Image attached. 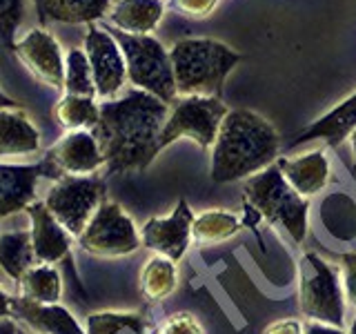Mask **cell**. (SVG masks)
<instances>
[{"label": "cell", "mask_w": 356, "mask_h": 334, "mask_svg": "<svg viewBox=\"0 0 356 334\" xmlns=\"http://www.w3.org/2000/svg\"><path fill=\"white\" fill-rule=\"evenodd\" d=\"M192 225H194V212L185 198L178 200V205L170 216L149 218L140 228V245L147 250L167 256L174 263L181 261L185 252L192 245Z\"/></svg>", "instance_id": "cell-11"}, {"label": "cell", "mask_w": 356, "mask_h": 334, "mask_svg": "<svg viewBox=\"0 0 356 334\" xmlns=\"http://www.w3.org/2000/svg\"><path fill=\"white\" fill-rule=\"evenodd\" d=\"M40 148L38 129L22 109H0V156L31 154Z\"/></svg>", "instance_id": "cell-21"}, {"label": "cell", "mask_w": 356, "mask_h": 334, "mask_svg": "<svg viewBox=\"0 0 356 334\" xmlns=\"http://www.w3.org/2000/svg\"><path fill=\"white\" fill-rule=\"evenodd\" d=\"M14 51L20 63L27 65V70L49 87H63L65 85V61L60 45L49 31L44 29H31L27 36H22L14 45Z\"/></svg>", "instance_id": "cell-12"}, {"label": "cell", "mask_w": 356, "mask_h": 334, "mask_svg": "<svg viewBox=\"0 0 356 334\" xmlns=\"http://www.w3.org/2000/svg\"><path fill=\"white\" fill-rule=\"evenodd\" d=\"M154 334H205V332L194 315H189V312H176V315L167 317L154 330Z\"/></svg>", "instance_id": "cell-30"}, {"label": "cell", "mask_w": 356, "mask_h": 334, "mask_svg": "<svg viewBox=\"0 0 356 334\" xmlns=\"http://www.w3.org/2000/svg\"><path fill=\"white\" fill-rule=\"evenodd\" d=\"M11 312H14V299L7 296L3 289H0V319H7Z\"/></svg>", "instance_id": "cell-35"}, {"label": "cell", "mask_w": 356, "mask_h": 334, "mask_svg": "<svg viewBox=\"0 0 356 334\" xmlns=\"http://www.w3.org/2000/svg\"><path fill=\"white\" fill-rule=\"evenodd\" d=\"M276 165H278V170L283 172L285 181L305 198L323 192V189L327 187L330 176H332L330 161L323 150L292 156V159L283 156V159L276 161Z\"/></svg>", "instance_id": "cell-17"}, {"label": "cell", "mask_w": 356, "mask_h": 334, "mask_svg": "<svg viewBox=\"0 0 356 334\" xmlns=\"http://www.w3.org/2000/svg\"><path fill=\"white\" fill-rule=\"evenodd\" d=\"M176 92L181 96H222V85L243 56L214 38H183L170 49Z\"/></svg>", "instance_id": "cell-3"}, {"label": "cell", "mask_w": 356, "mask_h": 334, "mask_svg": "<svg viewBox=\"0 0 356 334\" xmlns=\"http://www.w3.org/2000/svg\"><path fill=\"white\" fill-rule=\"evenodd\" d=\"M103 200L105 183L98 176H63L42 203L72 237H81Z\"/></svg>", "instance_id": "cell-8"}, {"label": "cell", "mask_w": 356, "mask_h": 334, "mask_svg": "<svg viewBox=\"0 0 356 334\" xmlns=\"http://www.w3.org/2000/svg\"><path fill=\"white\" fill-rule=\"evenodd\" d=\"M33 5L42 25L47 22L94 25L109 11L111 0H33Z\"/></svg>", "instance_id": "cell-18"}, {"label": "cell", "mask_w": 356, "mask_h": 334, "mask_svg": "<svg viewBox=\"0 0 356 334\" xmlns=\"http://www.w3.org/2000/svg\"><path fill=\"white\" fill-rule=\"evenodd\" d=\"M116 38L118 47L125 56L127 65V78L129 83L163 100L165 105H172L178 92L174 83V70L170 61V51H167L161 40L154 36H134L118 29L109 31Z\"/></svg>", "instance_id": "cell-6"}, {"label": "cell", "mask_w": 356, "mask_h": 334, "mask_svg": "<svg viewBox=\"0 0 356 334\" xmlns=\"http://www.w3.org/2000/svg\"><path fill=\"white\" fill-rule=\"evenodd\" d=\"M0 109H18V103L14 98L5 96L3 92H0Z\"/></svg>", "instance_id": "cell-37"}, {"label": "cell", "mask_w": 356, "mask_h": 334, "mask_svg": "<svg viewBox=\"0 0 356 334\" xmlns=\"http://www.w3.org/2000/svg\"><path fill=\"white\" fill-rule=\"evenodd\" d=\"M0 334H18L16 323L11 319H0Z\"/></svg>", "instance_id": "cell-36"}, {"label": "cell", "mask_w": 356, "mask_h": 334, "mask_svg": "<svg viewBox=\"0 0 356 334\" xmlns=\"http://www.w3.org/2000/svg\"><path fill=\"white\" fill-rule=\"evenodd\" d=\"M265 334H305V326L298 319H278L265 328Z\"/></svg>", "instance_id": "cell-33"}, {"label": "cell", "mask_w": 356, "mask_h": 334, "mask_svg": "<svg viewBox=\"0 0 356 334\" xmlns=\"http://www.w3.org/2000/svg\"><path fill=\"white\" fill-rule=\"evenodd\" d=\"M341 283L345 301L356 308V252L341 256Z\"/></svg>", "instance_id": "cell-32"}, {"label": "cell", "mask_w": 356, "mask_h": 334, "mask_svg": "<svg viewBox=\"0 0 356 334\" xmlns=\"http://www.w3.org/2000/svg\"><path fill=\"white\" fill-rule=\"evenodd\" d=\"M40 176L58 178L44 161L40 165H0V218L27 209L33 203Z\"/></svg>", "instance_id": "cell-14"}, {"label": "cell", "mask_w": 356, "mask_h": 334, "mask_svg": "<svg viewBox=\"0 0 356 334\" xmlns=\"http://www.w3.org/2000/svg\"><path fill=\"white\" fill-rule=\"evenodd\" d=\"M163 132L159 136V150H165L178 138H192L203 150L211 148L218 136L220 122L227 116V105L216 96H181L172 103Z\"/></svg>", "instance_id": "cell-7"}, {"label": "cell", "mask_w": 356, "mask_h": 334, "mask_svg": "<svg viewBox=\"0 0 356 334\" xmlns=\"http://www.w3.org/2000/svg\"><path fill=\"white\" fill-rule=\"evenodd\" d=\"M348 334H356V317H354V321H352V326H350V332Z\"/></svg>", "instance_id": "cell-39"}, {"label": "cell", "mask_w": 356, "mask_h": 334, "mask_svg": "<svg viewBox=\"0 0 356 334\" xmlns=\"http://www.w3.org/2000/svg\"><path fill=\"white\" fill-rule=\"evenodd\" d=\"M174 11L187 18H207L214 14L218 0H170Z\"/></svg>", "instance_id": "cell-31"}, {"label": "cell", "mask_w": 356, "mask_h": 334, "mask_svg": "<svg viewBox=\"0 0 356 334\" xmlns=\"http://www.w3.org/2000/svg\"><path fill=\"white\" fill-rule=\"evenodd\" d=\"M87 334H147V319L138 312H94L87 317Z\"/></svg>", "instance_id": "cell-27"}, {"label": "cell", "mask_w": 356, "mask_h": 334, "mask_svg": "<svg viewBox=\"0 0 356 334\" xmlns=\"http://www.w3.org/2000/svg\"><path fill=\"white\" fill-rule=\"evenodd\" d=\"M356 129V92L345 100L330 109L325 116H321L305 129H300L296 136L287 143V150L300 148V145L312 141H325L330 148H339V145L350 138V134Z\"/></svg>", "instance_id": "cell-15"}, {"label": "cell", "mask_w": 356, "mask_h": 334, "mask_svg": "<svg viewBox=\"0 0 356 334\" xmlns=\"http://www.w3.org/2000/svg\"><path fill=\"white\" fill-rule=\"evenodd\" d=\"M345 294L341 272L316 252H305L298 263V308L307 321L343 328Z\"/></svg>", "instance_id": "cell-5"}, {"label": "cell", "mask_w": 356, "mask_h": 334, "mask_svg": "<svg viewBox=\"0 0 356 334\" xmlns=\"http://www.w3.org/2000/svg\"><path fill=\"white\" fill-rule=\"evenodd\" d=\"M25 16V0H0V40L5 47L14 49V36Z\"/></svg>", "instance_id": "cell-29"}, {"label": "cell", "mask_w": 356, "mask_h": 334, "mask_svg": "<svg viewBox=\"0 0 356 334\" xmlns=\"http://www.w3.org/2000/svg\"><path fill=\"white\" fill-rule=\"evenodd\" d=\"M81 248L94 256H127L140 248V234L129 214L114 200H103L85 232L78 237Z\"/></svg>", "instance_id": "cell-9"}, {"label": "cell", "mask_w": 356, "mask_h": 334, "mask_svg": "<svg viewBox=\"0 0 356 334\" xmlns=\"http://www.w3.org/2000/svg\"><path fill=\"white\" fill-rule=\"evenodd\" d=\"M281 152L278 132L252 109H229L211 145V181L234 183L263 172Z\"/></svg>", "instance_id": "cell-2"}, {"label": "cell", "mask_w": 356, "mask_h": 334, "mask_svg": "<svg viewBox=\"0 0 356 334\" xmlns=\"http://www.w3.org/2000/svg\"><path fill=\"white\" fill-rule=\"evenodd\" d=\"M245 198L259 214L272 225H281L292 241L303 243L307 237L309 200L300 196L296 189L285 181L278 165L265 167L263 172L250 176L245 181Z\"/></svg>", "instance_id": "cell-4"}, {"label": "cell", "mask_w": 356, "mask_h": 334, "mask_svg": "<svg viewBox=\"0 0 356 334\" xmlns=\"http://www.w3.org/2000/svg\"><path fill=\"white\" fill-rule=\"evenodd\" d=\"M109 9V20L118 31L147 36L163 20L165 3L163 0H116Z\"/></svg>", "instance_id": "cell-20"}, {"label": "cell", "mask_w": 356, "mask_h": 334, "mask_svg": "<svg viewBox=\"0 0 356 334\" xmlns=\"http://www.w3.org/2000/svg\"><path fill=\"white\" fill-rule=\"evenodd\" d=\"M33 245H31V232H7L0 234V267L11 276L20 281L31 261H33Z\"/></svg>", "instance_id": "cell-24"}, {"label": "cell", "mask_w": 356, "mask_h": 334, "mask_svg": "<svg viewBox=\"0 0 356 334\" xmlns=\"http://www.w3.org/2000/svg\"><path fill=\"white\" fill-rule=\"evenodd\" d=\"M170 116V105L143 89L100 103L98 125L92 129L107 174L145 172L159 156V136Z\"/></svg>", "instance_id": "cell-1"}, {"label": "cell", "mask_w": 356, "mask_h": 334, "mask_svg": "<svg viewBox=\"0 0 356 334\" xmlns=\"http://www.w3.org/2000/svg\"><path fill=\"white\" fill-rule=\"evenodd\" d=\"M14 312L40 334H87L70 312L56 303H36L20 296L14 299Z\"/></svg>", "instance_id": "cell-19"}, {"label": "cell", "mask_w": 356, "mask_h": 334, "mask_svg": "<svg viewBox=\"0 0 356 334\" xmlns=\"http://www.w3.org/2000/svg\"><path fill=\"white\" fill-rule=\"evenodd\" d=\"M350 143H352V150H354V167H356V129L350 134Z\"/></svg>", "instance_id": "cell-38"}, {"label": "cell", "mask_w": 356, "mask_h": 334, "mask_svg": "<svg viewBox=\"0 0 356 334\" xmlns=\"http://www.w3.org/2000/svg\"><path fill=\"white\" fill-rule=\"evenodd\" d=\"M65 92L70 96H96L92 67H89L85 49H72L65 58Z\"/></svg>", "instance_id": "cell-28"}, {"label": "cell", "mask_w": 356, "mask_h": 334, "mask_svg": "<svg viewBox=\"0 0 356 334\" xmlns=\"http://www.w3.org/2000/svg\"><path fill=\"white\" fill-rule=\"evenodd\" d=\"M44 163L51 165V170L58 176H81L92 174L100 165H105L103 154H100L98 141L92 132H70L60 138L44 156Z\"/></svg>", "instance_id": "cell-13"}, {"label": "cell", "mask_w": 356, "mask_h": 334, "mask_svg": "<svg viewBox=\"0 0 356 334\" xmlns=\"http://www.w3.org/2000/svg\"><path fill=\"white\" fill-rule=\"evenodd\" d=\"M85 54L92 67L96 96L111 100L127 81V65L116 38L103 27L89 25L85 33Z\"/></svg>", "instance_id": "cell-10"}, {"label": "cell", "mask_w": 356, "mask_h": 334, "mask_svg": "<svg viewBox=\"0 0 356 334\" xmlns=\"http://www.w3.org/2000/svg\"><path fill=\"white\" fill-rule=\"evenodd\" d=\"M22 296L36 303H56L63 294V281L56 267L49 263L31 265L20 278Z\"/></svg>", "instance_id": "cell-25"}, {"label": "cell", "mask_w": 356, "mask_h": 334, "mask_svg": "<svg viewBox=\"0 0 356 334\" xmlns=\"http://www.w3.org/2000/svg\"><path fill=\"white\" fill-rule=\"evenodd\" d=\"M241 218L227 209H207L194 216L192 241L198 245H216L234 239L241 232Z\"/></svg>", "instance_id": "cell-22"}, {"label": "cell", "mask_w": 356, "mask_h": 334, "mask_svg": "<svg viewBox=\"0 0 356 334\" xmlns=\"http://www.w3.org/2000/svg\"><path fill=\"white\" fill-rule=\"evenodd\" d=\"M140 294L147 301H163L170 296L178 285L176 263L167 256H154L140 270Z\"/></svg>", "instance_id": "cell-23"}, {"label": "cell", "mask_w": 356, "mask_h": 334, "mask_svg": "<svg viewBox=\"0 0 356 334\" xmlns=\"http://www.w3.org/2000/svg\"><path fill=\"white\" fill-rule=\"evenodd\" d=\"M305 334H348V332L343 328H334V326H325V323L309 321L305 326Z\"/></svg>", "instance_id": "cell-34"}, {"label": "cell", "mask_w": 356, "mask_h": 334, "mask_svg": "<svg viewBox=\"0 0 356 334\" xmlns=\"http://www.w3.org/2000/svg\"><path fill=\"white\" fill-rule=\"evenodd\" d=\"M54 116L65 129H94L100 118V105L94 103V98L65 94V98L54 107Z\"/></svg>", "instance_id": "cell-26"}, {"label": "cell", "mask_w": 356, "mask_h": 334, "mask_svg": "<svg viewBox=\"0 0 356 334\" xmlns=\"http://www.w3.org/2000/svg\"><path fill=\"white\" fill-rule=\"evenodd\" d=\"M27 214L31 218L33 254L44 263H56L65 259L72 248V234L51 216V212L40 200H33L27 207Z\"/></svg>", "instance_id": "cell-16"}]
</instances>
